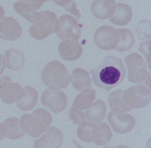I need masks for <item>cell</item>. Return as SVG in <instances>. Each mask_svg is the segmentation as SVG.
Masks as SVG:
<instances>
[{"instance_id":"cell-1","label":"cell","mask_w":151,"mask_h":148,"mask_svg":"<svg viewBox=\"0 0 151 148\" xmlns=\"http://www.w3.org/2000/svg\"><path fill=\"white\" fill-rule=\"evenodd\" d=\"M93 83L99 88L109 91L122 83L126 70L121 58L106 57L99 65L91 70Z\"/></svg>"},{"instance_id":"cell-2","label":"cell","mask_w":151,"mask_h":148,"mask_svg":"<svg viewBox=\"0 0 151 148\" xmlns=\"http://www.w3.org/2000/svg\"><path fill=\"white\" fill-rule=\"evenodd\" d=\"M52 121V116L45 109L40 108L32 114H24L21 117L20 128L24 133L33 138H38L50 127Z\"/></svg>"},{"instance_id":"cell-3","label":"cell","mask_w":151,"mask_h":148,"mask_svg":"<svg viewBox=\"0 0 151 148\" xmlns=\"http://www.w3.org/2000/svg\"><path fill=\"white\" fill-rule=\"evenodd\" d=\"M43 83L46 86L59 89H65L70 81V75L66 66L58 61L47 64L42 74Z\"/></svg>"},{"instance_id":"cell-4","label":"cell","mask_w":151,"mask_h":148,"mask_svg":"<svg viewBox=\"0 0 151 148\" xmlns=\"http://www.w3.org/2000/svg\"><path fill=\"white\" fill-rule=\"evenodd\" d=\"M32 23L35 24L30 28L31 35L35 38L41 40L56 33L58 20L53 12L43 11L36 13Z\"/></svg>"},{"instance_id":"cell-5","label":"cell","mask_w":151,"mask_h":148,"mask_svg":"<svg viewBox=\"0 0 151 148\" xmlns=\"http://www.w3.org/2000/svg\"><path fill=\"white\" fill-rule=\"evenodd\" d=\"M122 97L127 106L132 109H141L147 106L151 102V89L144 85L131 87L124 91Z\"/></svg>"},{"instance_id":"cell-6","label":"cell","mask_w":151,"mask_h":148,"mask_svg":"<svg viewBox=\"0 0 151 148\" xmlns=\"http://www.w3.org/2000/svg\"><path fill=\"white\" fill-rule=\"evenodd\" d=\"M128 70V79L133 83H141L150 78L143 57L137 53L128 55L125 59Z\"/></svg>"},{"instance_id":"cell-7","label":"cell","mask_w":151,"mask_h":148,"mask_svg":"<svg viewBox=\"0 0 151 148\" xmlns=\"http://www.w3.org/2000/svg\"><path fill=\"white\" fill-rule=\"evenodd\" d=\"M41 102L44 106L55 113L63 111L68 106V99L64 92L54 87H50L44 91Z\"/></svg>"},{"instance_id":"cell-8","label":"cell","mask_w":151,"mask_h":148,"mask_svg":"<svg viewBox=\"0 0 151 148\" xmlns=\"http://www.w3.org/2000/svg\"><path fill=\"white\" fill-rule=\"evenodd\" d=\"M56 33L62 40L75 41H78L81 34L76 19L69 15H64L59 18Z\"/></svg>"},{"instance_id":"cell-9","label":"cell","mask_w":151,"mask_h":148,"mask_svg":"<svg viewBox=\"0 0 151 148\" xmlns=\"http://www.w3.org/2000/svg\"><path fill=\"white\" fill-rule=\"evenodd\" d=\"M119 38L118 30L112 26H101L96 30L94 33L95 44L103 50L114 49L119 42Z\"/></svg>"},{"instance_id":"cell-10","label":"cell","mask_w":151,"mask_h":148,"mask_svg":"<svg viewBox=\"0 0 151 148\" xmlns=\"http://www.w3.org/2000/svg\"><path fill=\"white\" fill-rule=\"evenodd\" d=\"M25 94L21 85L15 83L11 78L7 76L0 78V98L8 104L18 102Z\"/></svg>"},{"instance_id":"cell-11","label":"cell","mask_w":151,"mask_h":148,"mask_svg":"<svg viewBox=\"0 0 151 148\" xmlns=\"http://www.w3.org/2000/svg\"><path fill=\"white\" fill-rule=\"evenodd\" d=\"M108 120L113 130L120 134L131 132L136 125L135 118L126 112L116 114L113 112H109Z\"/></svg>"},{"instance_id":"cell-12","label":"cell","mask_w":151,"mask_h":148,"mask_svg":"<svg viewBox=\"0 0 151 148\" xmlns=\"http://www.w3.org/2000/svg\"><path fill=\"white\" fill-rule=\"evenodd\" d=\"M63 141V136L58 128L49 127L40 139L36 140L34 148H59Z\"/></svg>"},{"instance_id":"cell-13","label":"cell","mask_w":151,"mask_h":148,"mask_svg":"<svg viewBox=\"0 0 151 148\" xmlns=\"http://www.w3.org/2000/svg\"><path fill=\"white\" fill-rule=\"evenodd\" d=\"M59 52L63 59L72 62L80 58L83 54V48L77 41L64 40L59 45Z\"/></svg>"},{"instance_id":"cell-14","label":"cell","mask_w":151,"mask_h":148,"mask_svg":"<svg viewBox=\"0 0 151 148\" xmlns=\"http://www.w3.org/2000/svg\"><path fill=\"white\" fill-rule=\"evenodd\" d=\"M52 0H19L14 5L16 11L25 19H29L45 2Z\"/></svg>"},{"instance_id":"cell-15","label":"cell","mask_w":151,"mask_h":148,"mask_svg":"<svg viewBox=\"0 0 151 148\" xmlns=\"http://www.w3.org/2000/svg\"><path fill=\"white\" fill-rule=\"evenodd\" d=\"M22 32L20 24L13 17L6 18L4 21H0V38H1L15 40L20 37Z\"/></svg>"},{"instance_id":"cell-16","label":"cell","mask_w":151,"mask_h":148,"mask_svg":"<svg viewBox=\"0 0 151 148\" xmlns=\"http://www.w3.org/2000/svg\"><path fill=\"white\" fill-rule=\"evenodd\" d=\"M116 5L114 0H95L92 3L91 10L97 18L108 19L113 15Z\"/></svg>"},{"instance_id":"cell-17","label":"cell","mask_w":151,"mask_h":148,"mask_svg":"<svg viewBox=\"0 0 151 148\" xmlns=\"http://www.w3.org/2000/svg\"><path fill=\"white\" fill-rule=\"evenodd\" d=\"M70 81L73 87L78 92H82L92 87L90 73L82 68L73 70L70 76Z\"/></svg>"},{"instance_id":"cell-18","label":"cell","mask_w":151,"mask_h":148,"mask_svg":"<svg viewBox=\"0 0 151 148\" xmlns=\"http://www.w3.org/2000/svg\"><path fill=\"white\" fill-rule=\"evenodd\" d=\"M106 113V106L103 101L98 100L84 112L86 120L98 125L105 118Z\"/></svg>"},{"instance_id":"cell-19","label":"cell","mask_w":151,"mask_h":148,"mask_svg":"<svg viewBox=\"0 0 151 148\" xmlns=\"http://www.w3.org/2000/svg\"><path fill=\"white\" fill-rule=\"evenodd\" d=\"M0 133L4 136L9 139H17L24 135L19 127L18 119L16 118L7 119L0 124Z\"/></svg>"},{"instance_id":"cell-20","label":"cell","mask_w":151,"mask_h":148,"mask_svg":"<svg viewBox=\"0 0 151 148\" xmlns=\"http://www.w3.org/2000/svg\"><path fill=\"white\" fill-rule=\"evenodd\" d=\"M132 16V10L129 6L117 3L110 21L116 25H125L130 22Z\"/></svg>"},{"instance_id":"cell-21","label":"cell","mask_w":151,"mask_h":148,"mask_svg":"<svg viewBox=\"0 0 151 148\" xmlns=\"http://www.w3.org/2000/svg\"><path fill=\"white\" fill-rule=\"evenodd\" d=\"M25 94L17 104L18 108L22 111H29L35 107L37 103L38 93L32 87L26 86L24 88Z\"/></svg>"},{"instance_id":"cell-22","label":"cell","mask_w":151,"mask_h":148,"mask_svg":"<svg viewBox=\"0 0 151 148\" xmlns=\"http://www.w3.org/2000/svg\"><path fill=\"white\" fill-rule=\"evenodd\" d=\"M123 92L122 89H118L112 92L109 96V107L115 114L125 113L132 110L124 102L122 97Z\"/></svg>"},{"instance_id":"cell-23","label":"cell","mask_w":151,"mask_h":148,"mask_svg":"<svg viewBox=\"0 0 151 148\" xmlns=\"http://www.w3.org/2000/svg\"><path fill=\"white\" fill-rule=\"evenodd\" d=\"M98 131V125L89 121H84L78 128V136L84 142H92L96 139Z\"/></svg>"},{"instance_id":"cell-24","label":"cell","mask_w":151,"mask_h":148,"mask_svg":"<svg viewBox=\"0 0 151 148\" xmlns=\"http://www.w3.org/2000/svg\"><path fill=\"white\" fill-rule=\"evenodd\" d=\"M96 99V91L94 89H89L83 91L77 96L72 106L81 111L89 108Z\"/></svg>"},{"instance_id":"cell-25","label":"cell","mask_w":151,"mask_h":148,"mask_svg":"<svg viewBox=\"0 0 151 148\" xmlns=\"http://www.w3.org/2000/svg\"><path fill=\"white\" fill-rule=\"evenodd\" d=\"M6 66L12 70H17L23 67L24 58L22 53L17 49H11L6 51L5 54Z\"/></svg>"},{"instance_id":"cell-26","label":"cell","mask_w":151,"mask_h":148,"mask_svg":"<svg viewBox=\"0 0 151 148\" xmlns=\"http://www.w3.org/2000/svg\"><path fill=\"white\" fill-rule=\"evenodd\" d=\"M119 42L115 50L119 52H125L130 49L135 43V36L129 30L118 29Z\"/></svg>"},{"instance_id":"cell-27","label":"cell","mask_w":151,"mask_h":148,"mask_svg":"<svg viewBox=\"0 0 151 148\" xmlns=\"http://www.w3.org/2000/svg\"><path fill=\"white\" fill-rule=\"evenodd\" d=\"M98 131L94 142L97 145H104L108 143L112 139V133L109 126L106 123L98 124Z\"/></svg>"},{"instance_id":"cell-28","label":"cell","mask_w":151,"mask_h":148,"mask_svg":"<svg viewBox=\"0 0 151 148\" xmlns=\"http://www.w3.org/2000/svg\"><path fill=\"white\" fill-rule=\"evenodd\" d=\"M56 4L63 7L78 19L81 17L79 10L77 9V5L73 0H54Z\"/></svg>"},{"instance_id":"cell-29","label":"cell","mask_w":151,"mask_h":148,"mask_svg":"<svg viewBox=\"0 0 151 148\" xmlns=\"http://www.w3.org/2000/svg\"><path fill=\"white\" fill-rule=\"evenodd\" d=\"M69 117L70 120L77 125H80L86 120L84 112L73 106H71L69 109Z\"/></svg>"},{"instance_id":"cell-30","label":"cell","mask_w":151,"mask_h":148,"mask_svg":"<svg viewBox=\"0 0 151 148\" xmlns=\"http://www.w3.org/2000/svg\"><path fill=\"white\" fill-rule=\"evenodd\" d=\"M5 69V59L3 55L0 54V75L4 71Z\"/></svg>"},{"instance_id":"cell-31","label":"cell","mask_w":151,"mask_h":148,"mask_svg":"<svg viewBox=\"0 0 151 148\" xmlns=\"http://www.w3.org/2000/svg\"><path fill=\"white\" fill-rule=\"evenodd\" d=\"M0 124H1V123H0ZM4 138H5V136L2 135L0 133V141L2 140V139H4Z\"/></svg>"}]
</instances>
